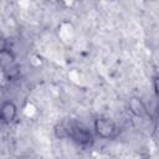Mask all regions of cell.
Wrapping results in <instances>:
<instances>
[{
	"label": "cell",
	"instance_id": "1",
	"mask_svg": "<svg viewBox=\"0 0 159 159\" xmlns=\"http://www.w3.org/2000/svg\"><path fill=\"white\" fill-rule=\"evenodd\" d=\"M66 132H67L66 138H70L73 143H76L82 148H88L94 142L93 133L81 123H76V122L66 123Z\"/></svg>",
	"mask_w": 159,
	"mask_h": 159
},
{
	"label": "cell",
	"instance_id": "2",
	"mask_svg": "<svg viewBox=\"0 0 159 159\" xmlns=\"http://www.w3.org/2000/svg\"><path fill=\"white\" fill-rule=\"evenodd\" d=\"M93 132H94V135L101 139L113 140L118 137L120 130L117 123L112 118L101 116L93 120Z\"/></svg>",
	"mask_w": 159,
	"mask_h": 159
},
{
	"label": "cell",
	"instance_id": "3",
	"mask_svg": "<svg viewBox=\"0 0 159 159\" xmlns=\"http://www.w3.org/2000/svg\"><path fill=\"white\" fill-rule=\"evenodd\" d=\"M17 117V106L14 101L6 99L0 103V123L11 124Z\"/></svg>",
	"mask_w": 159,
	"mask_h": 159
},
{
	"label": "cell",
	"instance_id": "4",
	"mask_svg": "<svg viewBox=\"0 0 159 159\" xmlns=\"http://www.w3.org/2000/svg\"><path fill=\"white\" fill-rule=\"evenodd\" d=\"M127 108L137 118H144L148 116V107L144 103V101L138 96H133L128 99Z\"/></svg>",
	"mask_w": 159,
	"mask_h": 159
},
{
	"label": "cell",
	"instance_id": "5",
	"mask_svg": "<svg viewBox=\"0 0 159 159\" xmlns=\"http://www.w3.org/2000/svg\"><path fill=\"white\" fill-rule=\"evenodd\" d=\"M2 73H4V76L6 77L7 81H15L20 76V66L15 62V63L2 68Z\"/></svg>",
	"mask_w": 159,
	"mask_h": 159
},
{
	"label": "cell",
	"instance_id": "6",
	"mask_svg": "<svg viewBox=\"0 0 159 159\" xmlns=\"http://www.w3.org/2000/svg\"><path fill=\"white\" fill-rule=\"evenodd\" d=\"M6 51H10V42L6 37L0 36V55Z\"/></svg>",
	"mask_w": 159,
	"mask_h": 159
},
{
	"label": "cell",
	"instance_id": "7",
	"mask_svg": "<svg viewBox=\"0 0 159 159\" xmlns=\"http://www.w3.org/2000/svg\"><path fill=\"white\" fill-rule=\"evenodd\" d=\"M16 159H34L31 155H29V154H22V155H20V157H17Z\"/></svg>",
	"mask_w": 159,
	"mask_h": 159
},
{
	"label": "cell",
	"instance_id": "8",
	"mask_svg": "<svg viewBox=\"0 0 159 159\" xmlns=\"http://www.w3.org/2000/svg\"><path fill=\"white\" fill-rule=\"evenodd\" d=\"M154 92H155V94L158 92V89H157V78H154Z\"/></svg>",
	"mask_w": 159,
	"mask_h": 159
}]
</instances>
